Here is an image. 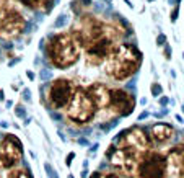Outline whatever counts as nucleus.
Returning <instances> with one entry per match:
<instances>
[{"label": "nucleus", "instance_id": "obj_1", "mask_svg": "<svg viewBox=\"0 0 184 178\" xmlns=\"http://www.w3.org/2000/svg\"><path fill=\"white\" fill-rule=\"evenodd\" d=\"M106 74L114 80L130 79L142 64V52L134 44L124 43L114 47L106 60Z\"/></svg>", "mask_w": 184, "mask_h": 178}, {"label": "nucleus", "instance_id": "obj_2", "mask_svg": "<svg viewBox=\"0 0 184 178\" xmlns=\"http://www.w3.org/2000/svg\"><path fill=\"white\" fill-rule=\"evenodd\" d=\"M78 43L72 33H57L49 38L46 46V54L49 62L57 69H69L72 67L80 57Z\"/></svg>", "mask_w": 184, "mask_h": 178}, {"label": "nucleus", "instance_id": "obj_3", "mask_svg": "<svg viewBox=\"0 0 184 178\" xmlns=\"http://www.w3.org/2000/svg\"><path fill=\"white\" fill-rule=\"evenodd\" d=\"M134 172L137 178H168L166 155L148 149L140 154Z\"/></svg>", "mask_w": 184, "mask_h": 178}, {"label": "nucleus", "instance_id": "obj_4", "mask_svg": "<svg viewBox=\"0 0 184 178\" xmlns=\"http://www.w3.org/2000/svg\"><path fill=\"white\" fill-rule=\"evenodd\" d=\"M67 116L77 123H88L95 118L98 108L85 92V88H73V93L67 105Z\"/></svg>", "mask_w": 184, "mask_h": 178}, {"label": "nucleus", "instance_id": "obj_5", "mask_svg": "<svg viewBox=\"0 0 184 178\" xmlns=\"http://www.w3.org/2000/svg\"><path fill=\"white\" fill-rule=\"evenodd\" d=\"M114 33H116V28H111L109 33H106L104 36L95 39L88 46H85V57L90 66H99L109 57V54L117 46L114 39Z\"/></svg>", "mask_w": 184, "mask_h": 178}, {"label": "nucleus", "instance_id": "obj_6", "mask_svg": "<svg viewBox=\"0 0 184 178\" xmlns=\"http://www.w3.org/2000/svg\"><path fill=\"white\" fill-rule=\"evenodd\" d=\"M26 28V20L13 7H8L3 11H0V38L2 39H15L25 31Z\"/></svg>", "mask_w": 184, "mask_h": 178}, {"label": "nucleus", "instance_id": "obj_7", "mask_svg": "<svg viewBox=\"0 0 184 178\" xmlns=\"http://www.w3.org/2000/svg\"><path fill=\"white\" fill-rule=\"evenodd\" d=\"M23 145L15 134H5L0 141V168L10 170L21 162Z\"/></svg>", "mask_w": 184, "mask_h": 178}, {"label": "nucleus", "instance_id": "obj_8", "mask_svg": "<svg viewBox=\"0 0 184 178\" xmlns=\"http://www.w3.org/2000/svg\"><path fill=\"white\" fill-rule=\"evenodd\" d=\"M72 93H73V85L69 79H55L49 85L47 90V102L51 108L54 110H62L69 105Z\"/></svg>", "mask_w": 184, "mask_h": 178}, {"label": "nucleus", "instance_id": "obj_9", "mask_svg": "<svg viewBox=\"0 0 184 178\" xmlns=\"http://www.w3.org/2000/svg\"><path fill=\"white\" fill-rule=\"evenodd\" d=\"M148 145H150V137L139 128H130L127 131L121 132L117 139V144L116 147H127L132 149L137 154H143L145 150H148Z\"/></svg>", "mask_w": 184, "mask_h": 178}, {"label": "nucleus", "instance_id": "obj_10", "mask_svg": "<svg viewBox=\"0 0 184 178\" xmlns=\"http://www.w3.org/2000/svg\"><path fill=\"white\" fill-rule=\"evenodd\" d=\"M108 108H111V111L117 116H127L134 111L135 98L129 92L122 90V88H116V90H111V93H109V105H108Z\"/></svg>", "mask_w": 184, "mask_h": 178}, {"label": "nucleus", "instance_id": "obj_11", "mask_svg": "<svg viewBox=\"0 0 184 178\" xmlns=\"http://www.w3.org/2000/svg\"><path fill=\"white\" fill-rule=\"evenodd\" d=\"M166 165H168V173L184 175V144H178L168 150Z\"/></svg>", "mask_w": 184, "mask_h": 178}, {"label": "nucleus", "instance_id": "obj_12", "mask_svg": "<svg viewBox=\"0 0 184 178\" xmlns=\"http://www.w3.org/2000/svg\"><path fill=\"white\" fill-rule=\"evenodd\" d=\"M85 92L90 95V98L93 100V103L96 105L98 110H104V108H108V105H109L111 90L106 87L104 83H101V82L91 83V85H88V87L85 88Z\"/></svg>", "mask_w": 184, "mask_h": 178}, {"label": "nucleus", "instance_id": "obj_13", "mask_svg": "<svg viewBox=\"0 0 184 178\" xmlns=\"http://www.w3.org/2000/svg\"><path fill=\"white\" fill-rule=\"evenodd\" d=\"M173 136H174L173 126L166 123H157L150 129V141L155 144H166L168 141L173 139Z\"/></svg>", "mask_w": 184, "mask_h": 178}, {"label": "nucleus", "instance_id": "obj_14", "mask_svg": "<svg viewBox=\"0 0 184 178\" xmlns=\"http://www.w3.org/2000/svg\"><path fill=\"white\" fill-rule=\"evenodd\" d=\"M23 7L30 10H51L52 0H17Z\"/></svg>", "mask_w": 184, "mask_h": 178}, {"label": "nucleus", "instance_id": "obj_15", "mask_svg": "<svg viewBox=\"0 0 184 178\" xmlns=\"http://www.w3.org/2000/svg\"><path fill=\"white\" fill-rule=\"evenodd\" d=\"M7 178H33V175L30 173L28 168H23V167H13L8 170L7 173Z\"/></svg>", "mask_w": 184, "mask_h": 178}, {"label": "nucleus", "instance_id": "obj_16", "mask_svg": "<svg viewBox=\"0 0 184 178\" xmlns=\"http://www.w3.org/2000/svg\"><path fill=\"white\" fill-rule=\"evenodd\" d=\"M90 3H91V0H73V2H72V10L77 15H82V13H85V10L90 7Z\"/></svg>", "mask_w": 184, "mask_h": 178}, {"label": "nucleus", "instance_id": "obj_17", "mask_svg": "<svg viewBox=\"0 0 184 178\" xmlns=\"http://www.w3.org/2000/svg\"><path fill=\"white\" fill-rule=\"evenodd\" d=\"M161 92H163L161 85H160L158 82H153V85H151V95H153V96H160V95H161Z\"/></svg>", "mask_w": 184, "mask_h": 178}, {"label": "nucleus", "instance_id": "obj_18", "mask_svg": "<svg viewBox=\"0 0 184 178\" xmlns=\"http://www.w3.org/2000/svg\"><path fill=\"white\" fill-rule=\"evenodd\" d=\"M178 13H179V3H176V7L173 8V11H171V21H176L178 20Z\"/></svg>", "mask_w": 184, "mask_h": 178}, {"label": "nucleus", "instance_id": "obj_19", "mask_svg": "<svg viewBox=\"0 0 184 178\" xmlns=\"http://www.w3.org/2000/svg\"><path fill=\"white\" fill-rule=\"evenodd\" d=\"M163 46H165V57L166 59H171V46L168 43H165Z\"/></svg>", "mask_w": 184, "mask_h": 178}, {"label": "nucleus", "instance_id": "obj_20", "mask_svg": "<svg viewBox=\"0 0 184 178\" xmlns=\"http://www.w3.org/2000/svg\"><path fill=\"white\" fill-rule=\"evenodd\" d=\"M8 7H11L10 0H0V11H3L5 8H8Z\"/></svg>", "mask_w": 184, "mask_h": 178}, {"label": "nucleus", "instance_id": "obj_21", "mask_svg": "<svg viewBox=\"0 0 184 178\" xmlns=\"http://www.w3.org/2000/svg\"><path fill=\"white\" fill-rule=\"evenodd\" d=\"M165 43H168V41H166V36H165V34H158V38H157V44H158V46H163Z\"/></svg>", "mask_w": 184, "mask_h": 178}, {"label": "nucleus", "instance_id": "obj_22", "mask_svg": "<svg viewBox=\"0 0 184 178\" xmlns=\"http://www.w3.org/2000/svg\"><path fill=\"white\" fill-rule=\"evenodd\" d=\"M75 157V152H70L69 155H67V160H65V163H67V167H70L72 165V159Z\"/></svg>", "mask_w": 184, "mask_h": 178}, {"label": "nucleus", "instance_id": "obj_23", "mask_svg": "<svg viewBox=\"0 0 184 178\" xmlns=\"http://www.w3.org/2000/svg\"><path fill=\"white\" fill-rule=\"evenodd\" d=\"M21 108H23V106H17V110H15V113H17L18 116H23V115H25V110H21Z\"/></svg>", "mask_w": 184, "mask_h": 178}, {"label": "nucleus", "instance_id": "obj_24", "mask_svg": "<svg viewBox=\"0 0 184 178\" xmlns=\"http://www.w3.org/2000/svg\"><path fill=\"white\" fill-rule=\"evenodd\" d=\"M160 105H168V98H166V96H163V98L160 100Z\"/></svg>", "mask_w": 184, "mask_h": 178}, {"label": "nucleus", "instance_id": "obj_25", "mask_svg": "<svg viewBox=\"0 0 184 178\" xmlns=\"http://www.w3.org/2000/svg\"><path fill=\"white\" fill-rule=\"evenodd\" d=\"M91 178H101V173H99V172H95L93 175H91Z\"/></svg>", "mask_w": 184, "mask_h": 178}, {"label": "nucleus", "instance_id": "obj_26", "mask_svg": "<svg viewBox=\"0 0 184 178\" xmlns=\"http://www.w3.org/2000/svg\"><path fill=\"white\" fill-rule=\"evenodd\" d=\"M2 98H3V92L0 90V100H2Z\"/></svg>", "mask_w": 184, "mask_h": 178}, {"label": "nucleus", "instance_id": "obj_27", "mask_svg": "<svg viewBox=\"0 0 184 178\" xmlns=\"http://www.w3.org/2000/svg\"><path fill=\"white\" fill-rule=\"evenodd\" d=\"M176 3H181V0H176Z\"/></svg>", "mask_w": 184, "mask_h": 178}, {"label": "nucleus", "instance_id": "obj_28", "mask_svg": "<svg viewBox=\"0 0 184 178\" xmlns=\"http://www.w3.org/2000/svg\"><path fill=\"white\" fill-rule=\"evenodd\" d=\"M69 178H73V175H69Z\"/></svg>", "mask_w": 184, "mask_h": 178}, {"label": "nucleus", "instance_id": "obj_29", "mask_svg": "<svg viewBox=\"0 0 184 178\" xmlns=\"http://www.w3.org/2000/svg\"><path fill=\"white\" fill-rule=\"evenodd\" d=\"M182 111H184V105H182Z\"/></svg>", "mask_w": 184, "mask_h": 178}, {"label": "nucleus", "instance_id": "obj_30", "mask_svg": "<svg viewBox=\"0 0 184 178\" xmlns=\"http://www.w3.org/2000/svg\"><path fill=\"white\" fill-rule=\"evenodd\" d=\"M148 2H151V0H148Z\"/></svg>", "mask_w": 184, "mask_h": 178}]
</instances>
